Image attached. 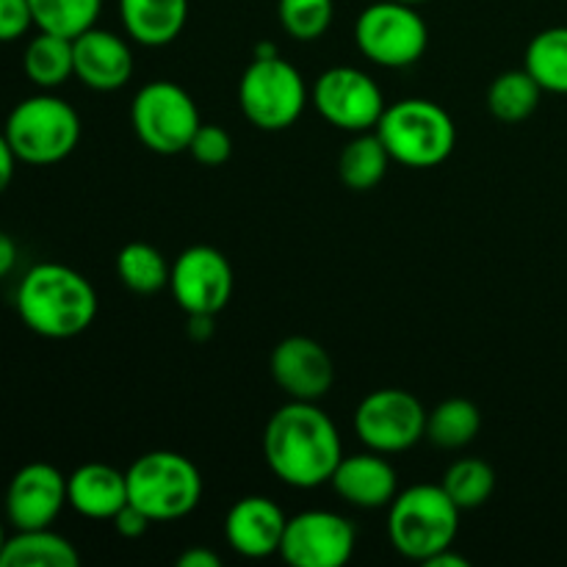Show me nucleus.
<instances>
[{"label": "nucleus", "instance_id": "obj_1", "mask_svg": "<svg viewBox=\"0 0 567 567\" xmlns=\"http://www.w3.org/2000/svg\"><path fill=\"white\" fill-rule=\"evenodd\" d=\"M264 457L282 485L316 491L336 474L343 443L338 426L319 404L291 399L266 421Z\"/></svg>", "mask_w": 567, "mask_h": 567}, {"label": "nucleus", "instance_id": "obj_2", "mask_svg": "<svg viewBox=\"0 0 567 567\" xmlns=\"http://www.w3.org/2000/svg\"><path fill=\"white\" fill-rule=\"evenodd\" d=\"M14 305L28 330L53 341L81 336L97 316L92 282L64 264H37L28 269L17 286Z\"/></svg>", "mask_w": 567, "mask_h": 567}, {"label": "nucleus", "instance_id": "obj_3", "mask_svg": "<svg viewBox=\"0 0 567 567\" xmlns=\"http://www.w3.org/2000/svg\"><path fill=\"white\" fill-rule=\"evenodd\" d=\"M463 509L443 485H413L388 504V540L413 563H430L435 554L454 548Z\"/></svg>", "mask_w": 567, "mask_h": 567}, {"label": "nucleus", "instance_id": "obj_4", "mask_svg": "<svg viewBox=\"0 0 567 567\" xmlns=\"http://www.w3.org/2000/svg\"><path fill=\"white\" fill-rule=\"evenodd\" d=\"M374 131L391 158L410 169H432L443 164L457 144V127L449 111L424 97L388 105Z\"/></svg>", "mask_w": 567, "mask_h": 567}, {"label": "nucleus", "instance_id": "obj_5", "mask_svg": "<svg viewBox=\"0 0 567 567\" xmlns=\"http://www.w3.org/2000/svg\"><path fill=\"white\" fill-rule=\"evenodd\" d=\"M3 133L22 164L50 166L75 153L81 142V116L66 100L39 92L9 111Z\"/></svg>", "mask_w": 567, "mask_h": 567}, {"label": "nucleus", "instance_id": "obj_6", "mask_svg": "<svg viewBox=\"0 0 567 567\" xmlns=\"http://www.w3.org/2000/svg\"><path fill=\"white\" fill-rule=\"evenodd\" d=\"M127 502L150 515L155 524L181 520L203 502V474L177 452H147L131 463Z\"/></svg>", "mask_w": 567, "mask_h": 567}, {"label": "nucleus", "instance_id": "obj_7", "mask_svg": "<svg viewBox=\"0 0 567 567\" xmlns=\"http://www.w3.org/2000/svg\"><path fill=\"white\" fill-rule=\"evenodd\" d=\"M238 105L258 131H286L308 105L302 72L282 55L252 59L238 83Z\"/></svg>", "mask_w": 567, "mask_h": 567}, {"label": "nucleus", "instance_id": "obj_8", "mask_svg": "<svg viewBox=\"0 0 567 567\" xmlns=\"http://www.w3.org/2000/svg\"><path fill=\"white\" fill-rule=\"evenodd\" d=\"M354 42L371 64L385 66V70H404L426 53L430 28L415 6L380 0L360 11L354 22Z\"/></svg>", "mask_w": 567, "mask_h": 567}, {"label": "nucleus", "instance_id": "obj_9", "mask_svg": "<svg viewBox=\"0 0 567 567\" xmlns=\"http://www.w3.org/2000/svg\"><path fill=\"white\" fill-rule=\"evenodd\" d=\"M131 125L150 153L177 155L188 153V144L203 122L186 89L175 81H150L133 97Z\"/></svg>", "mask_w": 567, "mask_h": 567}, {"label": "nucleus", "instance_id": "obj_10", "mask_svg": "<svg viewBox=\"0 0 567 567\" xmlns=\"http://www.w3.org/2000/svg\"><path fill=\"white\" fill-rule=\"evenodd\" d=\"M354 432L371 452L402 454L426 437V410L410 391L380 388L354 410Z\"/></svg>", "mask_w": 567, "mask_h": 567}, {"label": "nucleus", "instance_id": "obj_11", "mask_svg": "<svg viewBox=\"0 0 567 567\" xmlns=\"http://www.w3.org/2000/svg\"><path fill=\"white\" fill-rule=\"evenodd\" d=\"M316 111L332 127L347 133L374 131L385 114V97L369 72L358 66H332L310 89Z\"/></svg>", "mask_w": 567, "mask_h": 567}, {"label": "nucleus", "instance_id": "obj_12", "mask_svg": "<svg viewBox=\"0 0 567 567\" xmlns=\"http://www.w3.org/2000/svg\"><path fill=\"white\" fill-rule=\"evenodd\" d=\"M358 532L343 515L308 509L288 518L280 557L291 567H343L352 559Z\"/></svg>", "mask_w": 567, "mask_h": 567}, {"label": "nucleus", "instance_id": "obj_13", "mask_svg": "<svg viewBox=\"0 0 567 567\" xmlns=\"http://www.w3.org/2000/svg\"><path fill=\"white\" fill-rule=\"evenodd\" d=\"M169 291L188 316H216L233 297V266L208 244L183 249L172 264Z\"/></svg>", "mask_w": 567, "mask_h": 567}, {"label": "nucleus", "instance_id": "obj_14", "mask_svg": "<svg viewBox=\"0 0 567 567\" xmlns=\"http://www.w3.org/2000/svg\"><path fill=\"white\" fill-rule=\"evenodd\" d=\"M66 476L50 463H28L6 487V520L20 529H48L66 507Z\"/></svg>", "mask_w": 567, "mask_h": 567}, {"label": "nucleus", "instance_id": "obj_15", "mask_svg": "<svg viewBox=\"0 0 567 567\" xmlns=\"http://www.w3.org/2000/svg\"><path fill=\"white\" fill-rule=\"evenodd\" d=\"M277 388L297 402H319L336 382V363L319 341L308 336L282 338L271 352Z\"/></svg>", "mask_w": 567, "mask_h": 567}, {"label": "nucleus", "instance_id": "obj_16", "mask_svg": "<svg viewBox=\"0 0 567 567\" xmlns=\"http://www.w3.org/2000/svg\"><path fill=\"white\" fill-rule=\"evenodd\" d=\"M72 55H75V78L94 92H116L127 86L136 70L131 42L97 25L72 39Z\"/></svg>", "mask_w": 567, "mask_h": 567}, {"label": "nucleus", "instance_id": "obj_17", "mask_svg": "<svg viewBox=\"0 0 567 567\" xmlns=\"http://www.w3.org/2000/svg\"><path fill=\"white\" fill-rule=\"evenodd\" d=\"M286 524V513L269 496H244L227 509L225 540L247 559L275 557L280 554Z\"/></svg>", "mask_w": 567, "mask_h": 567}, {"label": "nucleus", "instance_id": "obj_18", "mask_svg": "<svg viewBox=\"0 0 567 567\" xmlns=\"http://www.w3.org/2000/svg\"><path fill=\"white\" fill-rule=\"evenodd\" d=\"M332 491L358 509H382L396 498L399 474L380 452L343 454L330 480Z\"/></svg>", "mask_w": 567, "mask_h": 567}, {"label": "nucleus", "instance_id": "obj_19", "mask_svg": "<svg viewBox=\"0 0 567 567\" xmlns=\"http://www.w3.org/2000/svg\"><path fill=\"white\" fill-rule=\"evenodd\" d=\"M66 502L83 518L114 520L127 504V476L105 463L81 465L66 476Z\"/></svg>", "mask_w": 567, "mask_h": 567}, {"label": "nucleus", "instance_id": "obj_20", "mask_svg": "<svg viewBox=\"0 0 567 567\" xmlns=\"http://www.w3.org/2000/svg\"><path fill=\"white\" fill-rule=\"evenodd\" d=\"M120 20L131 42L166 48L186 28L188 0H120Z\"/></svg>", "mask_w": 567, "mask_h": 567}, {"label": "nucleus", "instance_id": "obj_21", "mask_svg": "<svg viewBox=\"0 0 567 567\" xmlns=\"http://www.w3.org/2000/svg\"><path fill=\"white\" fill-rule=\"evenodd\" d=\"M81 554L53 529H20L0 554V567H78Z\"/></svg>", "mask_w": 567, "mask_h": 567}, {"label": "nucleus", "instance_id": "obj_22", "mask_svg": "<svg viewBox=\"0 0 567 567\" xmlns=\"http://www.w3.org/2000/svg\"><path fill=\"white\" fill-rule=\"evenodd\" d=\"M22 72L28 81L42 92L64 86L75 75V55H72V39L59 33L39 31L22 53Z\"/></svg>", "mask_w": 567, "mask_h": 567}, {"label": "nucleus", "instance_id": "obj_23", "mask_svg": "<svg viewBox=\"0 0 567 567\" xmlns=\"http://www.w3.org/2000/svg\"><path fill=\"white\" fill-rule=\"evenodd\" d=\"M391 161V153L377 136V131L354 133L338 155V175H341L343 186L352 192H371L382 183Z\"/></svg>", "mask_w": 567, "mask_h": 567}, {"label": "nucleus", "instance_id": "obj_24", "mask_svg": "<svg viewBox=\"0 0 567 567\" xmlns=\"http://www.w3.org/2000/svg\"><path fill=\"white\" fill-rule=\"evenodd\" d=\"M482 430V413L468 399H446L426 413V441L437 449H465Z\"/></svg>", "mask_w": 567, "mask_h": 567}, {"label": "nucleus", "instance_id": "obj_25", "mask_svg": "<svg viewBox=\"0 0 567 567\" xmlns=\"http://www.w3.org/2000/svg\"><path fill=\"white\" fill-rule=\"evenodd\" d=\"M543 97V86L529 75L526 70H507L491 83L487 89V109L498 122H515L529 120L537 111Z\"/></svg>", "mask_w": 567, "mask_h": 567}, {"label": "nucleus", "instance_id": "obj_26", "mask_svg": "<svg viewBox=\"0 0 567 567\" xmlns=\"http://www.w3.org/2000/svg\"><path fill=\"white\" fill-rule=\"evenodd\" d=\"M524 70L543 86V92L567 94V25L546 28L529 42Z\"/></svg>", "mask_w": 567, "mask_h": 567}, {"label": "nucleus", "instance_id": "obj_27", "mask_svg": "<svg viewBox=\"0 0 567 567\" xmlns=\"http://www.w3.org/2000/svg\"><path fill=\"white\" fill-rule=\"evenodd\" d=\"M172 266L153 244H125L116 255V277L133 293H158L169 286Z\"/></svg>", "mask_w": 567, "mask_h": 567}, {"label": "nucleus", "instance_id": "obj_28", "mask_svg": "<svg viewBox=\"0 0 567 567\" xmlns=\"http://www.w3.org/2000/svg\"><path fill=\"white\" fill-rule=\"evenodd\" d=\"M28 6L39 31L75 39L97 25L103 0H28Z\"/></svg>", "mask_w": 567, "mask_h": 567}, {"label": "nucleus", "instance_id": "obj_29", "mask_svg": "<svg viewBox=\"0 0 567 567\" xmlns=\"http://www.w3.org/2000/svg\"><path fill=\"white\" fill-rule=\"evenodd\" d=\"M443 491L449 493L454 504L463 513L468 509H480L491 502L493 491H496V471L480 457H463L457 463L449 465V471L441 480Z\"/></svg>", "mask_w": 567, "mask_h": 567}, {"label": "nucleus", "instance_id": "obj_30", "mask_svg": "<svg viewBox=\"0 0 567 567\" xmlns=\"http://www.w3.org/2000/svg\"><path fill=\"white\" fill-rule=\"evenodd\" d=\"M336 17L332 0H277V20L297 42H316L324 37Z\"/></svg>", "mask_w": 567, "mask_h": 567}, {"label": "nucleus", "instance_id": "obj_31", "mask_svg": "<svg viewBox=\"0 0 567 567\" xmlns=\"http://www.w3.org/2000/svg\"><path fill=\"white\" fill-rule=\"evenodd\" d=\"M188 153H192V158L197 161V164L221 166L230 161L233 138L225 127L199 125V131L194 133L192 144H188Z\"/></svg>", "mask_w": 567, "mask_h": 567}, {"label": "nucleus", "instance_id": "obj_32", "mask_svg": "<svg viewBox=\"0 0 567 567\" xmlns=\"http://www.w3.org/2000/svg\"><path fill=\"white\" fill-rule=\"evenodd\" d=\"M33 25L28 0H0V42H17Z\"/></svg>", "mask_w": 567, "mask_h": 567}, {"label": "nucleus", "instance_id": "obj_33", "mask_svg": "<svg viewBox=\"0 0 567 567\" xmlns=\"http://www.w3.org/2000/svg\"><path fill=\"white\" fill-rule=\"evenodd\" d=\"M153 524H155V520L150 518L144 509H138L136 504H131V502H127L125 507H122L120 513L114 515L116 532H120L122 537H127V540H138V537H144Z\"/></svg>", "mask_w": 567, "mask_h": 567}, {"label": "nucleus", "instance_id": "obj_34", "mask_svg": "<svg viewBox=\"0 0 567 567\" xmlns=\"http://www.w3.org/2000/svg\"><path fill=\"white\" fill-rule=\"evenodd\" d=\"M177 567H221V557L205 546H192L177 557Z\"/></svg>", "mask_w": 567, "mask_h": 567}, {"label": "nucleus", "instance_id": "obj_35", "mask_svg": "<svg viewBox=\"0 0 567 567\" xmlns=\"http://www.w3.org/2000/svg\"><path fill=\"white\" fill-rule=\"evenodd\" d=\"M17 153L11 150L9 138H6V133H0V194L6 192V188L11 186V181H14V169H17Z\"/></svg>", "mask_w": 567, "mask_h": 567}, {"label": "nucleus", "instance_id": "obj_36", "mask_svg": "<svg viewBox=\"0 0 567 567\" xmlns=\"http://www.w3.org/2000/svg\"><path fill=\"white\" fill-rule=\"evenodd\" d=\"M17 266V244L14 238L9 236V233L0 230V280H6V277L14 271Z\"/></svg>", "mask_w": 567, "mask_h": 567}, {"label": "nucleus", "instance_id": "obj_37", "mask_svg": "<svg viewBox=\"0 0 567 567\" xmlns=\"http://www.w3.org/2000/svg\"><path fill=\"white\" fill-rule=\"evenodd\" d=\"M214 316H188V338L197 343L208 341L214 336Z\"/></svg>", "mask_w": 567, "mask_h": 567}, {"label": "nucleus", "instance_id": "obj_38", "mask_svg": "<svg viewBox=\"0 0 567 567\" xmlns=\"http://www.w3.org/2000/svg\"><path fill=\"white\" fill-rule=\"evenodd\" d=\"M424 565L426 567H468V559H465L463 554H454L452 548H446V551L435 554V557Z\"/></svg>", "mask_w": 567, "mask_h": 567}, {"label": "nucleus", "instance_id": "obj_39", "mask_svg": "<svg viewBox=\"0 0 567 567\" xmlns=\"http://www.w3.org/2000/svg\"><path fill=\"white\" fill-rule=\"evenodd\" d=\"M271 55H280V53H277L275 42H258V44H255L252 59H271Z\"/></svg>", "mask_w": 567, "mask_h": 567}, {"label": "nucleus", "instance_id": "obj_40", "mask_svg": "<svg viewBox=\"0 0 567 567\" xmlns=\"http://www.w3.org/2000/svg\"><path fill=\"white\" fill-rule=\"evenodd\" d=\"M6 540H9V537H6V529H3V520H0V554H3V546H6Z\"/></svg>", "mask_w": 567, "mask_h": 567}, {"label": "nucleus", "instance_id": "obj_41", "mask_svg": "<svg viewBox=\"0 0 567 567\" xmlns=\"http://www.w3.org/2000/svg\"><path fill=\"white\" fill-rule=\"evenodd\" d=\"M399 3H408V6H421V3H426V0H399Z\"/></svg>", "mask_w": 567, "mask_h": 567}]
</instances>
